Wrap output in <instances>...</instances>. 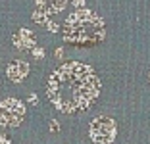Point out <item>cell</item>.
Wrapping results in <instances>:
<instances>
[{"instance_id":"cell-6","label":"cell","mask_w":150,"mask_h":144,"mask_svg":"<svg viewBox=\"0 0 150 144\" xmlns=\"http://www.w3.org/2000/svg\"><path fill=\"white\" fill-rule=\"evenodd\" d=\"M27 73H29V66H27L25 61H12L8 66V69H6V75L10 77L12 83L23 81V79L27 77Z\"/></svg>"},{"instance_id":"cell-11","label":"cell","mask_w":150,"mask_h":144,"mask_svg":"<svg viewBox=\"0 0 150 144\" xmlns=\"http://www.w3.org/2000/svg\"><path fill=\"white\" fill-rule=\"evenodd\" d=\"M83 4H85V0H73V6H75V8H81Z\"/></svg>"},{"instance_id":"cell-10","label":"cell","mask_w":150,"mask_h":144,"mask_svg":"<svg viewBox=\"0 0 150 144\" xmlns=\"http://www.w3.org/2000/svg\"><path fill=\"white\" fill-rule=\"evenodd\" d=\"M50 125H52V131H54V133L60 131V125H58V121H50Z\"/></svg>"},{"instance_id":"cell-2","label":"cell","mask_w":150,"mask_h":144,"mask_svg":"<svg viewBox=\"0 0 150 144\" xmlns=\"http://www.w3.org/2000/svg\"><path fill=\"white\" fill-rule=\"evenodd\" d=\"M106 39V27L100 16L91 10H77L66 19L64 40L77 48H93Z\"/></svg>"},{"instance_id":"cell-3","label":"cell","mask_w":150,"mask_h":144,"mask_svg":"<svg viewBox=\"0 0 150 144\" xmlns=\"http://www.w3.org/2000/svg\"><path fill=\"white\" fill-rule=\"evenodd\" d=\"M115 121L112 117H106V115H98L91 121V127H88V135H91V140L94 144H110L114 142L115 138Z\"/></svg>"},{"instance_id":"cell-5","label":"cell","mask_w":150,"mask_h":144,"mask_svg":"<svg viewBox=\"0 0 150 144\" xmlns=\"http://www.w3.org/2000/svg\"><path fill=\"white\" fill-rule=\"evenodd\" d=\"M35 2H37V10L50 19L54 13L62 12V10L66 8L67 0H35Z\"/></svg>"},{"instance_id":"cell-8","label":"cell","mask_w":150,"mask_h":144,"mask_svg":"<svg viewBox=\"0 0 150 144\" xmlns=\"http://www.w3.org/2000/svg\"><path fill=\"white\" fill-rule=\"evenodd\" d=\"M33 56L40 60V58H44V50H42V48H35V50H33Z\"/></svg>"},{"instance_id":"cell-13","label":"cell","mask_w":150,"mask_h":144,"mask_svg":"<svg viewBox=\"0 0 150 144\" xmlns=\"http://www.w3.org/2000/svg\"><path fill=\"white\" fill-rule=\"evenodd\" d=\"M29 102H33V104H37V96H35V94H31V96H29Z\"/></svg>"},{"instance_id":"cell-7","label":"cell","mask_w":150,"mask_h":144,"mask_svg":"<svg viewBox=\"0 0 150 144\" xmlns=\"http://www.w3.org/2000/svg\"><path fill=\"white\" fill-rule=\"evenodd\" d=\"M12 40L18 48H33L35 46V37H33V33L29 29H19L18 33H13Z\"/></svg>"},{"instance_id":"cell-12","label":"cell","mask_w":150,"mask_h":144,"mask_svg":"<svg viewBox=\"0 0 150 144\" xmlns=\"http://www.w3.org/2000/svg\"><path fill=\"white\" fill-rule=\"evenodd\" d=\"M0 144H10V140L6 136H0Z\"/></svg>"},{"instance_id":"cell-1","label":"cell","mask_w":150,"mask_h":144,"mask_svg":"<svg viewBox=\"0 0 150 144\" xmlns=\"http://www.w3.org/2000/svg\"><path fill=\"white\" fill-rule=\"evenodd\" d=\"M100 94V81L91 66L66 61L46 81V96L62 114H77L93 104Z\"/></svg>"},{"instance_id":"cell-4","label":"cell","mask_w":150,"mask_h":144,"mask_svg":"<svg viewBox=\"0 0 150 144\" xmlns=\"http://www.w3.org/2000/svg\"><path fill=\"white\" fill-rule=\"evenodd\" d=\"M25 117V104L16 98H6L0 102V125L2 127H18Z\"/></svg>"},{"instance_id":"cell-9","label":"cell","mask_w":150,"mask_h":144,"mask_svg":"<svg viewBox=\"0 0 150 144\" xmlns=\"http://www.w3.org/2000/svg\"><path fill=\"white\" fill-rule=\"evenodd\" d=\"M46 29H50L52 33H56V31H58V23H54V21H48V23H46Z\"/></svg>"}]
</instances>
